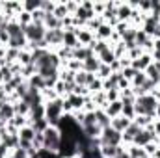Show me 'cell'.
Returning <instances> with one entry per match:
<instances>
[{"label":"cell","instance_id":"cell-15","mask_svg":"<svg viewBox=\"0 0 160 158\" xmlns=\"http://www.w3.org/2000/svg\"><path fill=\"white\" fill-rule=\"evenodd\" d=\"M140 130H142V126H140L136 121H132V123L128 125V128L125 130V134H123V140H125V141H134V138L140 134Z\"/></svg>","mask_w":160,"mask_h":158},{"label":"cell","instance_id":"cell-21","mask_svg":"<svg viewBox=\"0 0 160 158\" xmlns=\"http://www.w3.org/2000/svg\"><path fill=\"white\" fill-rule=\"evenodd\" d=\"M121 110H123V102L121 101H114V102H110L108 106H106V114L110 116V119H114V117H118L121 114Z\"/></svg>","mask_w":160,"mask_h":158},{"label":"cell","instance_id":"cell-11","mask_svg":"<svg viewBox=\"0 0 160 158\" xmlns=\"http://www.w3.org/2000/svg\"><path fill=\"white\" fill-rule=\"evenodd\" d=\"M30 108H34V106H39L41 104V91L39 89H36V87H28V93H26V97L22 99Z\"/></svg>","mask_w":160,"mask_h":158},{"label":"cell","instance_id":"cell-50","mask_svg":"<svg viewBox=\"0 0 160 158\" xmlns=\"http://www.w3.org/2000/svg\"><path fill=\"white\" fill-rule=\"evenodd\" d=\"M116 158H130V155H128V153H125V151H121V153H119Z\"/></svg>","mask_w":160,"mask_h":158},{"label":"cell","instance_id":"cell-23","mask_svg":"<svg viewBox=\"0 0 160 158\" xmlns=\"http://www.w3.org/2000/svg\"><path fill=\"white\" fill-rule=\"evenodd\" d=\"M26 36H19V37H11V39L8 41V45H9V48H15V50H21L24 45H26Z\"/></svg>","mask_w":160,"mask_h":158},{"label":"cell","instance_id":"cell-33","mask_svg":"<svg viewBox=\"0 0 160 158\" xmlns=\"http://www.w3.org/2000/svg\"><path fill=\"white\" fill-rule=\"evenodd\" d=\"M97 36L104 41L106 37H110V36H112V28H110L108 24H101V26H99V30H97Z\"/></svg>","mask_w":160,"mask_h":158},{"label":"cell","instance_id":"cell-12","mask_svg":"<svg viewBox=\"0 0 160 158\" xmlns=\"http://www.w3.org/2000/svg\"><path fill=\"white\" fill-rule=\"evenodd\" d=\"M15 117V108L9 102H4L0 108V123H11Z\"/></svg>","mask_w":160,"mask_h":158},{"label":"cell","instance_id":"cell-26","mask_svg":"<svg viewBox=\"0 0 160 158\" xmlns=\"http://www.w3.org/2000/svg\"><path fill=\"white\" fill-rule=\"evenodd\" d=\"M30 117H32V123L34 121H39V119H45V106L39 104V106L30 108Z\"/></svg>","mask_w":160,"mask_h":158},{"label":"cell","instance_id":"cell-56","mask_svg":"<svg viewBox=\"0 0 160 158\" xmlns=\"http://www.w3.org/2000/svg\"><path fill=\"white\" fill-rule=\"evenodd\" d=\"M143 158H149V156H143Z\"/></svg>","mask_w":160,"mask_h":158},{"label":"cell","instance_id":"cell-43","mask_svg":"<svg viewBox=\"0 0 160 158\" xmlns=\"http://www.w3.org/2000/svg\"><path fill=\"white\" fill-rule=\"evenodd\" d=\"M99 75H101L102 78H108V77L112 75V69H110V65H104V63H101V67H99Z\"/></svg>","mask_w":160,"mask_h":158},{"label":"cell","instance_id":"cell-46","mask_svg":"<svg viewBox=\"0 0 160 158\" xmlns=\"http://www.w3.org/2000/svg\"><path fill=\"white\" fill-rule=\"evenodd\" d=\"M88 89H91L93 93H99V89H102V82H101V80H93V82L88 86Z\"/></svg>","mask_w":160,"mask_h":158},{"label":"cell","instance_id":"cell-6","mask_svg":"<svg viewBox=\"0 0 160 158\" xmlns=\"http://www.w3.org/2000/svg\"><path fill=\"white\" fill-rule=\"evenodd\" d=\"M95 56V52H93V48L89 47V45H78L75 50H73V60H77L80 63H84L86 60H89V58H93Z\"/></svg>","mask_w":160,"mask_h":158},{"label":"cell","instance_id":"cell-20","mask_svg":"<svg viewBox=\"0 0 160 158\" xmlns=\"http://www.w3.org/2000/svg\"><path fill=\"white\" fill-rule=\"evenodd\" d=\"M99 67H101V60H95V56L93 58H89V60H86L84 63H82V69L86 71V73H99Z\"/></svg>","mask_w":160,"mask_h":158},{"label":"cell","instance_id":"cell-19","mask_svg":"<svg viewBox=\"0 0 160 158\" xmlns=\"http://www.w3.org/2000/svg\"><path fill=\"white\" fill-rule=\"evenodd\" d=\"M149 65H151V56L142 54L138 60H134V62H132V65H130V67H134L136 71H143V69H147Z\"/></svg>","mask_w":160,"mask_h":158},{"label":"cell","instance_id":"cell-10","mask_svg":"<svg viewBox=\"0 0 160 158\" xmlns=\"http://www.w3.org/2000/svg\"><path fill=\"white\" fill-rule=\"evenodd\" d=\"M45 41H47V45H62V43H63V30H62V28L47 30Z\"/></svg>","mask_w":160,"mask_h":158},{"label":"cell","instance_id":"cell-8","mask_svg":"<svg viewBox=\"0 0 160 158\" xmlns=\"http://www.w3.org/2000/svg\"><path fill=\"white\" fill-rule=\"evenodd\" d=\"M63 45L67 47V48H77L80 43H78V37H77V28H67V30H63Z\"/></svg>","mask_w":160,"mask_h":158},{"label":"cell","instance_id":"cell-16","mask_svg":"<svg viewBox=\"0 0 160 158\" xmlns=\"http://www.w3.org/2000/svg\"><path fill=\"white\" fill-rule=\"evenodd\" d=\"M45 28L48 30H56V28H62V21L54 15V13H45Z\"/></svg>","mask_w":160,"mask_h":158},{"label":"cell","instance_id":"cell-51","mask_svg":"<svg viewBox=\"0 0 160 158\" xmlns=\"http://www.w3.org/2000/svg\"><path fill=\"white\" fill-rule=\"evenodd\" d=\"M155 132H158V134H160V123L157 125V126H155Z\"/></svg>","mask_w":160,"mask_h":158},{"label":"cell","instance_id":"cell-40","mask_svg":"<svg viewBox=\"0 0 160 158\" xmlns=\"http://www.w3.org/2000/svg\"><path fill=\"white\" fill-rule=\"evenodd\" d=\"M130 15H132L130 6H121L119 9H118V17H119V19H128Z\"/></svg>","mask_w":160,"mask_h":158},{"label":"cell","instance_id":"cell-45","mask_svg":"<svg viewBox=\"0 0 160 158\" xmlns=\"http://www.w3.org/2000/svg\"><path fill=\"white\" fill-rule=\"evenodd\" d=\"M9 158H30V156H28V153H26L24 149H21V147H17V149L13 151V155H11Z\"/></svg>","mask_w":160,"mask_h":158},{"label":"cell","instance_id":"cell-29","mask_svg":"<svg viewBox=\"0 0 160 158\" xmlns=\"http://www.w3.org/2000/svg\"><path fill=\"white\" fill-rule=\"evenodd\" d=\"M99 58H101V63H104V65H112V63L116 62V54H114V50H110V48H108L106 52H102Z\"/></svg>","mask_w":160,"mask_h":158},{"label":"cell","instance_id":"cell-35","mask_svg":"<svg viewBox=\"0 0 160 158\" xmlns=\"http://www.w3.org/2000/svg\"><path fill=\"white\" fill-rule=\"evenodd\" d=\"M132 82H134V86H136V87H140V86H143V84L147 82V75H145L143 71H138V73H136V77L132 78Z\"/></svg>","mask_w":160,"mask_h":158},{"label":"cell","instance_id":"cell-32","mask_svg":"<svg viewBox=\"0 0 160 158\" xmlns=\"http://www.w3.org/2000/svg\"><path fill=\"white\" fill-rule=\"evenodd\" d=\"M77 37H78V43L80 45H82V43H89V45H91V43H93V36H91V32H88V30H82V32H78V30H77Z\"/></svg>","mask_w":160,"mask_h":158},{"label":"cell","instance_id":"cell-41","mask_svg":"<svg viewBox=\"0 0 160 158\" xmlns=\"http://www.w3.org/2000/svg\"><path fill=\"white\" fill-rule=\"evenodd\" d=\"M19 54H21V50L9 48V50L6 52V62H15V60H19Z\"/></svg>","mask_w":160,"mask_h":158},{"label":"cell","instance_id":"cell-7","mask_svg":"<svg viewBox=\"0 0 160 158\" xmlns=\"http://www.w3.org/2000/svg\"><path fill=\"white\" fill-rule=\"evenodd\" d=\"M153 140H155V132L151 130V128H142L140 130V134L134 138V145L136 147H145V145H149V143H153Z\"/></svg>","mask_w":160,"mask_h":158},{"label":"cell","instance_id":"cell-49","mask_svg":"<svg viewBox=\"0 0 160 158\" xmlns=\"http://www.w3.org/2000/svg\"><path fill=\"white\" fill-rule=\"evenodd\" d=\"M140 7H143V9H149V7H151V2H140Z\"/></svg>","mask_w":160,"mask_h":158},{"label":"cell","instance_id":"cell-2","mask_svg":"<svg viewBox=\"0 0 160 158\" xmlns=\"http://www.w3.org/2000/svg\"><path fill=\"white\" fill-rule=\"evenodd\" d=\"M62 112H63V102L60 99H52L48 101V104L45 106V119L48 121L50 126H58L62 121Z\"/></svg>","mask_w":160,"mask_h":158},{"label":"cell","instance_id":"cell-39","mask_svg":"<svg viewBox=\"0 0 160 158\" xmlns=\"http://www.w3.org/2000/svg\"><path fill=\"white\" fill-rule=\"evenodd\" d=\"M58 58H67V60H73V48H67V47H62L60 52H58Z\"/></svg>","mask_w":160,"mask_h":158},{"label":"cell","instance_id":"cell-31","mask_svg":"<svg viewBox=\"0 0 160 158\" xmlns=\"http://www.w3.org/2000/svg\"><path fill=\"white\" fill-rule=\"evenodd\" d=\"M145 75H147V78L151 80V82H155V84L158 86V75H160V71L155 67V65H153V63L145 69Z\"/></svg>","mask_w":160,"mask_h":158},{"label":"cell","instance_id":"cell-3","mask_svg":"<svg viewBox=\"0 0 160 158\" xmlns=\"http://www.w3.org/2000/svg\"><path fill=\"white\" fill-rule=\"evenodd\" d=\"M43 149L48 151V153H58L60 147H62V136L58 132L56 126H48L45 132H43Z\"/></svg>","mask_w":160,"mask_h":158},{"label":"cell","instance_id":"cell-30","mask_svg":"<svg viewBox=\"0 0 160 158\" xmlns=\"http://www.w3.org/2000/svg\"><path fill=\"white\" fill-rule=\"evenodd\" d=\"M13 108H15V116H26V114H30V106L24 102V101H21V102H17V104H13Z\"/></svg>","mask_w":160,"mask_h":158},{"label":"cell","instance_id":"cell-22","mask_svg":"<svg viewBox=\"0 0 160 158\" xmlns=\"http://www.w3.org/2000/svg\"><path fill=\"white\" fill-rule=\"evenodd\" d=\"M121 151H123V149H121L119 145H106V147L101 149V155L104 158H116Z\"/></svg>","mask_w":160,"mask_h":158},{"label":"cell","instance_id":"cell-34","mask_svg":"<svg viewBox=\"0 0 160 158\" xmlns=\"http://www.w3.org/2000/svg\"><path fill=\"white\" fill-rule=\"evenodd\" d=\"M48 126H50V125H48L47 119H39V121H34V123H32V128H34L36 132H45Z\"/></svg>","mask_w":160,"mask_h":158},{"label":"cell","instance_id":"cell-37","mask_svg":"<svg viewBox=\"0 0 160 158\" xmlns=\"http://www.w3.org/2000/svg\"><path fill=\"white\" fill-rule=\"evenodd\" d=\"M136 73H138V71H136L134 67H130V65H128V67H123V71H121V77H123L125 80H132L134 77H136Z\"/></svg>","mask_w":160,"mask_h":158},{"label":"cell","instance_id":"cell-5","mask_svg":"<svg viewBox=\"0 0 160 158\" xmlns=\"http://www.w3.org/2000/svg\"><path fill=\"white\" fill-rule=\"evenodd\" d=\"M45 34H47V30H45L43 24L30 22L28 26H24V36H26V39L30 43H38V41L45 39Z\"/></svg>","mask_w":160,"mask_h":158},{"label":"cell","instance_id":"cell-38","mask_svg":"<svg viewBox=\"0 0 160 158\" xmlns=\"http://www.w3.org/2000/svg\"><path fill=\"white\" fill-rule=\"evenodd\" d=\"M128 155H130V158H143V156H147V153L143 151V149H140V147H130V151H127Z\"/></svg>","mask_w":160,"mask_h":158},{"label":"cell","instance_id":"cell-24","mask_svg":"<svg viewBox=\"0 0 160 158\" xmlns=\"http://www.w3.org/2000/svg\"><path fill=\"white\" fill-rule=\"evenodd\" d=\"M28 86H30V87H36V89H45V87H47V80L43 78V77H41V75H34V77H32V78H30V84H28Z\"/></svg>","mask_w":160,"mask_h":158},{"label":"cell","instance_id":"cell-53","mask_svg":"<svg viewBox=\"0 0 160 158\" xmlns=\"http://www.w3.org/2000/svg\"><path fill=\"white\" fill-rule=\"evenodd\" d=\"M2 21H4V17H2V15H0V22H2Z\"/></svg>","mask_w":160,"mask_h":158},{"label":"cell","instance_id":"cell-14","mask_svg":"<svg viewBox=\"0 0 160 158\" xmlns=\"http://www.w3.org/2000/svg\"><path fill=\"white\" fill-rule=\"evenodd\" d=\"M132 121L127 117H123V116H118V117L112 119V123H110V126L114 128V130H118V132H125L127 128H128V125H130Z\"/></svg>","mask_w":160,"mask_h":158},{"label":"cell","instance_id":"cell-17","mask_svg":"<svg viewBox=\"0 0 160 158\" xmlns=\"http://www.w3.org/2000/svg\"><path fill=\"white\" fill-rule=\"evenodd\" d=\"M93 80H95V77H93L91 73L78 71V73H77V77H75V84H77V86H86V87H88Z\"/></svg>","mask_w":160,"mask_h":158},{"label":"cell","instance_id":"cell-27","mask_svg":"<svg viewBox=\"0 0 160 158\" xmlns=\"http://www.w3.org/2000/svg\"><path fill=\"white\" fill-rule=\"evenodd\" d=\"M89 47H91V48H93V52H97L99 56H101L102 52H106V50L110 48V47H108V43H106V41H102V39H99V41H93V43H91Z\"/></svg>","mask_w":160,"mask_h":158},{"label":"cell","instance_id":"cell-1","mask_svg":"<svg viewBox=\"0 0 160 158\" xmlns=\"http://www.w3.org/2000/svg\"><path fill=\"white\" fill-rule=\"evenodd\" d=\"M158 110V99L155 95H142V97H136V102H134V112L138 116H145V117H153Z\"/></svg>","mask_w":160,"mask_h":158},{"label":"cell","instance_id":"cell-4","mask_svg":"<svg viewBox=\"0 0 160 158\" xmlns=\"http://www.w3.org/2000/svg\"><path fill=\"white\" fill-rule=\"evenodd\" d=\"M121 140H123V134L118 132V130H114L112 126L104 128V130H102V134H101V138H99L101 147H106V145H119Z\"/></svg>","mask_w":160,"mask_h":158},{"label":"cell","instance_id":"cell-54","mask_svg":"<svg viewBox=\"0 0 160 158\" xmlns=\"http://www.w3.org/2000/svg\"><path fill=\"white\" fill-rule=\"evenodd\" d=\"M158 86H160V75H158Z\"/></svg>","mask_w":160,"mask_h":158},{"label":"cell","instance_id":"cell-47","mask_svg":"<svg viewBox=\"0 0 160 158\" xmlns=\"http://www.w3.org/2000/svg\"><path fill=\"white\" fill-rule=\"evenodd\" d=\"M128 54H130V58H134V60H138V58L142 56V48H140V47H136V48H132V50H128Z\"/></svg>","mask_w":160,"mask_h":158},{"label":"cell","instance_id":"cell-25","mask_svg":"<svg viewBox=\"0 0 160 158\" xmlns=\"http://www.w3.org/2000/svg\"><path fill=\"white\" fill-rule=\"evenodd\" d=\"M19 138H21V140L34 141V138H36V130H34L32 126H22V128L19 130Z\"/></svg>","mask_w":160,"mask_h":158},{"label":"cell","instance_id":"cell-55","mask_svg":"<svg viewBox=\"0 0 160 158\" xmlns=\"http://www.w3.org/2000/svg\"><path fill=\"white\" fill-rule=\"evenodd\" d=\"M30 158H38V156H30Z\"/></svg>","mask_w":160,"mask_h":158},{"label":"cell","instance_id":"cell-9","mask_svg":"<svg viewBox=\"0 0 160 158\" xmlns=\"http://www.w3.org/2000/svg\"><path fill=\"white\" fill-rule=\"evenodd\" d=\"M136 34H138V30H134V28H127L123 34H121V37H123V47L127 48V50H132V48H136Z\"/></svg>","mask_w":160,"mask_h":158},{"label":"cell","instance_id":"cell-52","mask_svg":"<svg viewBox=\"0 0 160 158\" xmlns=\"http://www.w3.org/2000/svg\"><path fill=\"white\" fill-rule=\"evenodd\" d=\"M0 82H4V78H2V73H0Z\"/></svg>","mask_w":160,"mask_h":158},{"label":"cell","instance_id":"cell-44","mask_svg":"<svg viewBox=\"0 0 160 158\" xmlns=\"http://www.w3.org/2000/svg\"><path fill=\"white\" fill-rule=\"evenodd\" d=\"M75 77H77V73H73V71H67V73H63L62 82H65V84H75Z\"/></svg>","mask_w":160,"mask_h":158},{"label":"cell","instance_id":"cell-28","mask_svg":"<svg viewBox=\"0 0 160 158\" xmlns=\"http://www.w3.org/2000/svg\"><path fill=\"white\" fill-rule=\"evenodd\" d=\"M41 2H43V0H28V2L22 4V7L26 9V13H34V11L41 9Z\"/></svg>","mask_w":160,"mask_h":158},{"label":"cell","instance_id":"cell-42","mask_svg":"<svg viewBox=\"0 0 160 158\" xmlns=\"http://www.w3.org/2000/svg\"><path fill=\"white\" fill-rule=\"evenodd\" d=\"M19 62L26 67V65H30L32 63V54H28V52H22L21 50V54H19Z\"/></svg>","mask_w":160,"mask_h":158},{"label":"cell","instance_id":"cell-13","mask_svg":"<svg viewBox=\"0 0 160 158\" xmlns=\"http://www.w3.org/2000/svg\"><path fill=\"white\" fill-rule=\"evenodd\" d=\"M119 80H121V73H112L106 78V82H102V87L106 91H116V89H119Z\"/></svg>","mask_w":160,"mask_h":158},{"label":"cell","instance_id":"cell-18","mask_svg":"<svg viewBox=\"0 0 160 158\" xmlns=\"http://www.w3.org/2000/svg\"><path fill=\"white\" fill-rule=\"evenodd\" d=\"M95 119H97V125L104 130V128H108L110 126V123H112V119L110 116L104 112V110H95Z\"/></svg>","mask_w":160,"mask_h":158},{"label":"cell","instance_id":"cell-36","mask_svg":"<svg viewBox=\"0 0 160 158\" xmlns=\"http://www.w3.org/2000/svg\"><path fill=\"white\" fill-rule=\"evenodd\" d=\"M121 114H123V117L130 119L132 121V117H134V104H123V110H121Z\"/></svg>","mask_w":160,"mask_h":158},{"label":"cell","instance_id":"cell-48","mask_svg":"<svg viewBox=\"0 0 160 158\" xmlns=\"http://www.w3.org/2000/svg\"><path fill=\"white\" fill-rule=\"evenodd\" d=\"M69 67H71V71L75 73V69L82 67V63H80V62H77V60H73V62H69Z\"/></svg>","mask_w":160,"mask_h":158}]
</instances>
